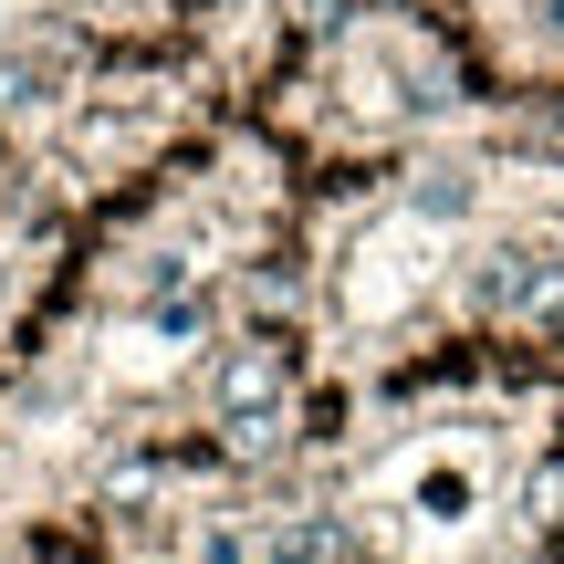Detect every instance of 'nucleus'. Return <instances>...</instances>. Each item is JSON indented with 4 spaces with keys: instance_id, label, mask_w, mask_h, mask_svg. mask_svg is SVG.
<instances>
[{
    "instance_id": "3",
    "label": "nucleus",
    "mask_w": 564,
    "mask_h": 564,
    "mask_svg": "<svg viewBox=\"0 0 564 564\" xmlns=\"http://www.w3.org/2000/svg\"><path fill=\"white\" fill-rule=\"evenodd\" d=\"M512 335H564V251H523V282H512Z\"/></svg>"
},
{
    "instance_id": "4",
    "label": "nucleus",
    "mask_w": 564,
    "mask_h": 564,
    "mask_svg": "<svg viewBox=\"0 0 564 564\" xmlns=\"http://www.w3.org/2000/svg\"><path fill=\"white\" fill-rule=\"evenodd\" d=\"M523 502H533V523H564V470H544V481H533Z\"/></svg>"
},
{
    "instance_id": "2",
    "label": "nucleus",
    "mask_w": 564,
    "mask_h": 564,
    "mask_svg": "<svg viewBox=\"0 0 564 564\" xmlns=\"http://www.w3.org/2000/svg\"><path fill=\"white\" fill-rule=\"evenodd\" d=\"M398 209H408V220H429V230H460L470 209H481V167H470V158H419L398 178Z\"/></svg>"
},
{
    "instance_id": "1",
    "label": "nucleus",
    "mask_w": 564,
    "mask_h": 564,
    "mask_svg": "<svg viewBox=\"0 0 564 564\" xmlns=\"http://www.w3.org/2000/svg\"><path fill=\"white\" fill-rule=\"evenodd\" d=\"M303 408V345L293 335H220L209 345V419L241 429V419H293Z\"/></svg>"
}]
</instances>
